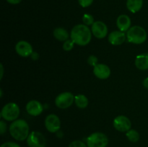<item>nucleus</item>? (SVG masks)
<instances>
[{
	"instance_id": "b1692460",
	"label": "nucleus",
	"mask_w": 148,
	"mask_h": 147,
	"mask_svg": "<svg viewBox=\"0 0 148 147\" xmlns=\"http://www.w3.org/2000/svg\"><path fill=\"white\" fill-rule=\"evenodd\" d=\"M69 147H88V146L82 141L77 140V141H74L69 144Z\"/></svg>"
},
{
	"instance_id": "ddd939ff",
	"label": "nucleus",
	"mask_w": 148,
	"mask_h": 147,
	"mask_svg": "<svg viewBox=\"0 0 148 147\" xmlns=\"http://www.w3.org/2000/svg\"><path fill=\"white\" fill-rule=\"evenodd\" d=\"M127 38V34L121 30L111 32L108 35V42L113 46H119L124 43Z\"/></svg>"
},
{
	"instance_id": "aec40b11",
	"label": "nucleus",
	"mask_w": 148,
	"mask_h": 147,
	"mask_svg": "<svg viewBox=\"0 0 148 147\" xmlns=\"http://www.w3.org/2000/svg\"><path fill=\"white\" fill-rule=\"evenodd\" d=\"M126 136L129 141L132 143H136L140 139V133L134 129H130L126 133Z\"/></svg>"
},
{
	"instance_id": "a878e982",
	"label": "nucleus",
	"mask_w": 148,
	"mask_h": 147,
	"mask_svg": "<svg viewBox=\"0 0 148 147\" xmlns=\"http://www.w3.org/2000/svg\"><path fill=\"white\" fill-rule=\"evenodd\" d=\"M7 131V124L4 120L0 121V134L3 135Z\"/></svg>"
},
{
	"instance_id": "20e7f679",
	"label": "nucleus",
	"mask_w": 148,
	"mask_h": 147,
	"mask_svg": "<svg viewBox=\"0 0 148 147\" xmlns=\"http://www.w3.org/2000/svg\"><path fill=\"white\" fill-rule=\"evenodd\" d=\"M20 115V108L14 102H9L3 107L1 116L7 121H14Z\"/></svg>"
},
{
	"instance_id": "dca6fc26",
	"label": "nucleus",
	"mask_w": 148,
	"mask_h": 147,
	"mask_svg": "<svg viewBox=\"0 0 148 147\" xmlns=\"http://www.w3.org/2000/svg\"><path fill=\"white\" fill-rule=\"evenodd\" d=\"M135 66L142 71L148 69V53L138 55L135 59Z\"/></svg>"
},
{
	"instance_id": "2f4dec72",
	"label": "nucleus",
	"mask_w": 148,
	"mask_h": 147,
	"mask_svg": "<svg viewBox=\"0 0 148 147\" xmlns=\"http://www.w3.org/2000/svg\"><path fill=\"white\" fill-rule=\"evenodd\" d=\"M0 92H1V97H2V90H0Z\"/></svg>"
},
{
	"instance_id": "f257e3e1",
	"label": "nucleus",
	"mask_w": 148,
	"mask_h": 147,
	"mask_svg": "<svg viewBox=\"0 0 148 147\" xmlns=\"http://www.w3.org/2000/svg\"><path fill=\"white\" fill-rule=\"evenodd\" d=\"M92 31L85 24H79L72 29L70 33V39L75 44L80 46H87L92 38Z\"/></svg>"
},
{
	"instance_id": "423d86ee",
	"label": "nucleus",
	"mask_w": 148,
	"mask_h": 147,
	"mask_svg": "<svg viewBox=\"0 0 148 147\" xmlns=\"http://www.w3.org/2000/svg\"><path fill=\"white\" fill-rule=\"evenodd\" d=\"M75 102V96L71 92H65L59 94L55 99V105L59 109H66Z\"/></svg>"
},
{
	"instance_id": "9d476101",
	"label": "nucleus",
	"mask_w": 148,
	"mask_h": 147,
	"mask_svg": "<svg viewBox=\"0 0 148 147\" xmlns=\"http://www.w3.org/2000/svg\"><path fill=\"white\" fill-rule=\"evenodd\" d=\"M92 35L98 39L104 38L108 34V27L102 21H96L91 27Z\"/></svg>"
},
{
	"instance_id": "4be33fe9",
	"label": "nucleus",
	"mask_w": 148,
	"mask_h": 147,
	"mask_svg": "<svg viewBox=\"0 0 148 147\" xmlns=\"http://www.w3.org/2000/svg\"><path fill=\"white\" fill-rule=\"evenodd\" d=\"M75 44V43H74L72 39H68L67 40L64 42L62 48H63L64 50H65V51H70V50H72L73 49L74 45Z\"/></svg>"
},
{
	"instance_id": "a211bd4d",
	"label": "nucleus",
	"mask_w": 148,
	"mask_h": 147,
	"mask_svg": "<svg viewBox=\"0 0 148 147\" xmlns=\"http://www.w3.org/2000/svg\"><path fill=\"white\" fill-rule=\"evenodd\" d=\"M143 6V0H127V7L129 11L136 13L140 11Z\"/></svg>"
},
{
	"instance_id": "f8f14e48",
	"label": "nucleus",
	"mask_w": 148,
	"mask_h": 147,
	"mask_svg": "<svg viewBox=\"0 0 148 147\" xmlns=\"http://www.w3.org/2000/svg\"><path fill=\"white\" fill-rule=\"evenodd\" d=\"M26 110L31 116H38L43 110V107L40 102L37 100H30L26 105Z\"/></svg>"
},
{
	"instance_id": "6ab92c4d",
	"label": "nucleus",
	"mask_w": 148,
	"mask_h": 147,
	"mask_svg": "<svg viewBox=\"0 0 148 147\" xmlns=\"http://www.w3.org/2000/svg\"><path fill=\"white\" fill-rule=\"evenodd\" d=\"M75 102L77 108L85 109L88 105V99L85 95H77L75 97Z\"/></svg>"
},
{
	"instance_id": "39448f33",
	"label": "nucleus",
	"mask_w": 148,
	"mask_h": 147,
	"mask_svg": "<svg viewBox=\"0 0 148 147\" xmlns=\"http://www.w3.org/2000/svg\"><path fill=\"white\" fill-rule=\"evenodd\" d=\"M86 141L88 147H106L108 144L107 135L101 132L90 134L87 138Z\"/></svg>"
},
{
	"instance_id": "c756f323",
	"label": "nucleus",
	"mask_w": 148,
	"mask_h": 147,
	"mask_svg": "<svg viewBox=\"0 0 148 147\" xmlns=\"http://www.w3.org/2000/svg\"><path fill=\"white\" fill-rule=\"evenodd\" d=\"M143 86H144L145 88H146V89H148V77L145 78V79L143 80Z\"/></svg>"
},
{
	"instance_id": "393cba45",
	"label": "nucleus",
	"mask_w": 148,
	"mask_h": 147,
	"mask_svg": "<svg viewBox=\"0 0 148 147\" xmlns=\"http://www.w3.org/2000/svg\"><path fill=\"white\" fill-rule=\"evenodd\" d=\"M94 0H78V2H79V4L82 7H88L92 4Z\"/></svg>"
},
{
	"instance_id": "0eeeda50",
	"label": "nucleus",
	"mask_w": 148,
	"mask_h": 147,
	"mask_svg": "<svg viewBox=\"0 0 148 147\" xmlns=\"http://www.w3.org/2000/svg\"><path fill=\"white\" fill-rule=\"evenodd\" d=\"M27 144L29 147H45L46 145V140L41 133L33 131L27 137Z\"/></svg>"
},
{
	"instance_id": "c85d7f7f",
	"label": "nucleus",
	"mask_w": 148,
	"mask_h": 147,
	"mask_svg": "<svg viewBox=\"0 0 148 147\" xmlns=\"http://www.w3.org/2000/svg\"><path fill=\"white\" fill-rule=\"evenodd\" d=\"M31 56V58L33 60H37V59L39 58V55L36 52H33V53H32L31 56Z\"/></svg>"
},
{
	"instance_id": "4468645a",
	"label": "nucleus",
	"mask_w": 148,
	"mask_h": 147,
	"mask_svg": "<svg viewBox=\"0 0 148 147\" xmlns=\"http://www.w3.org/2000/svg\"><path fill=\"white\" fill-rule=\"evenodd\" d=\"M93 74L100 79H106L111 75V69L107 65L98 63L93 68Z\"/></svg>"
},
{
	"instance_id": "cd10ccee",
	"label": "nucleus",
	"mask_w": 148,
	"mask_h": 147,
	"mask_svg": "<svg viewBox=\"0 0 148 147\" xmlns=\"http://www.w3.org/2000/svg\"><path fill=\"white\" fill-rule=\"evenodd\" d=\"M23 0H7V1L8 3L11 4H20Z\"/></svg>"
},
{
	"instance_id": "5701e85b",
	"label": "nucleus",
	"mask_w": 148,
	"mask_h": 147,
	"mask_svg": "<svg viewBox=\"0 0 148 147\" xmlns=\"http://www.w3.org/2000/svg\"><path fill=\"white\" fill-rule=\"evenodd\" d=\"M88 63L90 66L95 67L97 64H98V59L95 56L91 55L88 58Z\"/></svg>"
},
{
	"instance_id": "f03ea898",
	"label": "nucleus",
	"mask_w": 148,
	"mask_h": 147,
	"mask_svg": "<svg viewBox=\"0 0 148 147\" xmlns=\"http://www.w3.org/2000/svg\"><path fill=\"white\" fill-rule=\"evenodd\" d=\"M29 125L25 120L17 119L10 125V133L17 141H24L29 135Z\"/></svg>"
},
{
	"instance_id": "7c9ffc66",
	"label": "nucleus",
	"mask_w": 148,
	"mask_h": 147,
	"mask_svg": "<svg viewBox=\"0 0 148 147\" xmlns=\"http://www.w3.org/2000/svg\"><path fill=\"white\" fill-rule=\"evenodd\" d=\"M0 70H1V72H0V79H2L3 74H4V67H3V65L0 64Z\"/></svg>"
},
{
	"instance_id": "6e6552de",
	"label": "nucleus",
	"mask_w": 148,
	"mask_h": 147,
	"mask_svg": "<svg viewBox=\"0 0 148 147\" xmlns=\"http://www.w3.org/2000/svg\"><path fill=\"white\" fill-rule=\"evenodd\" d=\"M114 127L120 132H126L130 131L132 127V122L127 117L124 115H119L114 120Z\"/></svg>"
},
{
	"instance_id": "bb28decb",
	"label": "nucleus",
	"mask_w": 148,
	"mask_h": 147,
	"mask_svg": "<svg viewBox=\"0 0 148 147\" xmlns=\"http://www.w3.org/2000/svg\"><path fill=\"white\" fill-rule=\"evenodd\" d=\"M1 147H20L19 144L14 142H6L4 143Z\"/></svg>"
},
{
	"instance_id": "f3484780",
	"label": "nucleus",
	"mask_w": 148,
	"mask_h": 147,
	"mask_svg": "<svg viewBox=\"0 0 148 147\" xmlns=\"http://www.w3.org/2000/svg\"><path fill=\"white\" fill-rule=\"evenodd\" d=\"M53 35L55 38L59 41L64 42L67 40L69 37V34L66 30L63 27H56L53 32Z\"/></svg>"
},
{
	"instance_id": "412c9836",
	"label": "nucleus",
	"mask_w": 148,
	"mask_h": 147,
	"mask_svg": "<svg viewBox=\"0 0 148 147\" xmlns=\"http://www.w3.org/2000/svg\"><path fill=\"white\" fill-rule=\"evenodd\" d=\"M82 22H83L84 24L87 26L92 25L95 22H94V18L92 17V14H85L82 17Z\"/></svg>"
},
{
	"instance_id": "9b49d317",
	"label": "nucleus",
	"mask_w": 148,
	"mask_h": 147,
	"mask_svg": "<svg viewBox=\"0 0 148 147\" xmlns=\"http://www.w3.org/2000/svg\"><path fill=\"white\" fill-rule=\"evenodd\" d=\"M16 53L22 57H28L33 53V47L28 42L20 40L15 46Z\"/></svg>"
},
{
	"instance_id": "7ed1b4c3",
	"label": "nucleus",
	"mask_w": 148,
	"mask_h": 147,
	"mask_svg": "<svg viewBox=\"0 0 148 147\" xmlns=\"http://www.w3.org/2000/svg\"><path fill=\"white\" fill-rule=\"evenodd\" d=\"M147 37L146 30L139 25L131 27L127 33V38L128 41L134 44H142L145 42Z\"/></svg>"
},
{
	"instance_id": "2eb2a0df",
	"label": "nucleus",
	"mask_w": 148,
	"mask_h": 147,
	"mask_svg": "<svg viewBox=\"0 0 148 147\" xmlns=\"http://www.w3.org/2000/svg\"><path fill=\"white\" fill-rule=\"evenodd\" d=\"M116 25L119 30L121 31H128L131 27V19L127 14H121L116 20Z\"/></svg>"
},
{
	"instance_id": "1a4fd4ad",
	"label": "nucleus",
	"mask_w": 148,
	"mask_h": 147,
	"mask_svg": "<svg viewBox=\"0 0 148 147\" xmlns=\"http://www.w3.org/2000/svg\"><path fill=\"white\" fill-rule=\"evenodd\" d=\"M45 127L50 133H56L61 127V121L55 114H50L45 119Z\"/></svg>"
}]
</instances>
